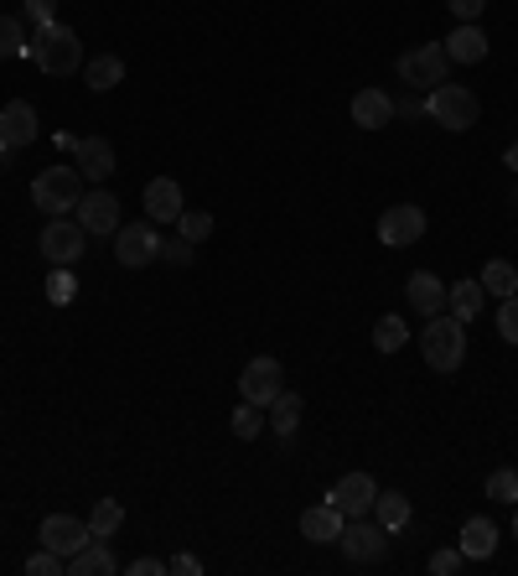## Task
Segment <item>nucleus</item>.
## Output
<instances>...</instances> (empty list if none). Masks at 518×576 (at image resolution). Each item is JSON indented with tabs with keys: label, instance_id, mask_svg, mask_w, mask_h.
<instances>
[{
	"label": "nucleus",
	"instance_id": "dca6fc26",
	"mask_svg": "<svg viewBox=\"0 0 518 576\" xmlns=\"http://www.w3.org/2000/svg\"><path fill=\"white\" fill-rule=\"evenodd\" d=\"M145 218L151 223H177L182 218V188H177V177H151L145 182Z\"/></svg>",
	"mask_w": 518,
	"mask_h": 576
},
{
	"label": "nucleus",
	"instance_id": "37998d69",
	"mask_svg": "<svg viewBox=\"0 0 518 576\" xmlns=\"http://www.w3.org/2000/svg\"><path fill=\"white\" fill-rule=\"evenodd\" d=\"M503 167H508V171H518V141L508 145V151H503Z\"/></svg>",
	"mask_w": 518,
	"mask_h": 576
},
{
	"label": "nucleus",
	"instance_id": "1a4fd4ad",
	"mask_svg": "<svg viewBox=\"0 0 518 576\" xmlns=\"http://www.w3.org/2000/svg\"><path fill=\"white\" fill-rule=\"evenodd\" d=\"M238 389H244V400H249V406L270 410V400L285 389L281 359H249V363H244V374H238Z\"/></svg>",
	"mask_w": 518,
	"mask_h": 576
},
{
	"label": "nucleus",
	"instance_id": "6e6552de",
	"mask_svg": "<svg viewBox=\"0 0 518 576\" xmlns=\"http://www.w3.org/2000/svg\"><path fill=\"white\" fill-rule=\"evenodd\" d=\"M378 240L389 244V249H410V244L425 240V208L415 203H394V208H384L378 218Z\"/></svg>",
	"mask_w": 518,
	"mask_h": 576
},
{
	"label": "nucleus",
	"instance_id": "a18cd8bd",
	"mask_svg": "<svg viewBox=\"0 0 518 576\" xmlns=\"http://www.w3.org/2000/svg\"><path fill=\"white\" fill-rule=\"evenodd\" d=\"M514 540H518V504H514Z\"/></svg>",
	"mask_w": 518,
	"mask_h": 576
},
{
	"label": "nucleus",
	"instance_id": "4c0bfd02",
	"mask_svg": "<svg viewBox=\"0 0 518 576\" xmlns=\"http://www.w3.org/2000/svg\"><path fill=\"white\" fill-rule=\"evenodd\" d=\"M161 260L166 265H192V244L177 234V240H161Z\"/></svg>",
	"mask_w": 518,
	"mask_h": 576
},
{
	"label": "nucleus",
	"instance_id": "6ab92c4d",
	"mask_svg": "<svg viewBox=\"0 0 518 576\" xmlns=\"http://www.w3.org/2000/svg\"><path fill=\"white\" fill-rule=\"evenodd\" d=\"M404 296H410V307L420 317H441L446 312V286L430 276V270H415L410 281H404Z\"/></svg>",
	"mask_w": 518,
	"mask_h": 576
},
{
	"label": "nucleus",
	"instance_id": "cd10ccee",
	"mask_svg": "<svg viewBox=\"0 0 518 576\" xmlns=\"http://www.w3.org/2000/svg\"><path fill=\"white\" fill-rule=\"evenodd\" d=\"M404 343H410V328H404L400 317H378V328H374V348H378V354H400Z\"/></svg>",
	"mask_w": 518,
	"mask_h": 576
},
{
	"label": "nucleus",
	"instance_id": "ea45409f",
	"mask_svg": "<svg viewBox=\"0 0 518 576\" xmlns=\"http://www.w3.org/2000/svg\"><path fill=\"white\" fill-rule=\"evenodd\" d=\"M446 5H451V16H456V22H477V16L488 11V0H446Z\"/></svg>",
	"mask_w": 518,
	"mask_h": 576
},
{
	"label": "nucleus",
	"instance_id": "9d476101",
	"mask_svg": "<svg viewBox=\"0 0 518 576\" xmlns=\"http://www.w3.org/2000/svg\"><path fill=\"white\" fill-rule=\"evenodd\" d=\"M337 546H342L348 561L368 566V561H384V551H389V529L378 525V520H374V525H368V520H353V525H342Z\"/></svg>",
	"mask_w": 518,
	"mask_h": 576
},
{
	"label": "nucleus",
	"instance_id": "f8f14e48",
	"mask_svg": "<svg viewBox=\"0 0 518 576\" xmlns=\"http://www.w3.org/2000/svg\"><path fill=\"white\" fill-rule=\"evenodd\" d=\"M78 223H83V234H115L119 229V197L109 188H94L78 197Z\"/></svg>",
	"mask_w": 518,
	"mask_h": 576
},
{
	"label": "nucleus",
	"instance_id": "2f4dec72",
	"mask_svg": "<svg viewBox=\"0 0 518 576\" xmlns=\"http://www.w3.org/2000/svg\"><path fill=\"white\" fill-rule=\"evenodd\" d=\"M488 499H493V504H518V473L514 468H497L493 478H488Z\"/></svg>",
	"mask_w": 518,
	"mask_h": 576
},
{
	"label": "nucleus",
	"instance_id": "4be33fe9",
	"mask_svg": "<svg viewBox=\"0 0 518 576\" xmlns=\"http://www.w3.org/2000/svg\"><path fill=\"white\" fill-rule=\"evenodd\" d=\"M68 572L73 576H115L119 566H115V555H109V546L94 535V540H89L78 555H68Z\"/></svg>",
	"mask_w": 518,
	"mask_h": 576
},
{
	"label": "nucleus",
	"instance_id": "5701e85b",
	"mask_svg": "<svg viewBox=\"0 0 518 576\" xmlns=\"http://www.w3.org/2000/svg\"><path fill=\"white\" fill-rule=\"evenodd\" d=\"M83 84H89L94 94H109V89H119V84H125V57H115V52H99L94 63L83 68Z\"/></svg>",
	"mask_w": 518,
	"mask_h": 576
},
{
	"label": "nucleus",
	"instance_id": "4468645a",
	"mask_svg": "<svg viewBox=\"0 0 518 576\" xmlns=\"http://www.w3.org/2000/svg\"><path fill=\"white\" fill-rule=\"evenodd\" d=\"M73 167L83 171V182H104V177L115 171V145L104 141V136H83V141H73Z\"/></svg>",
	"mask_w": 518,
	"mask_h": 576
},
{
	"label": "nucleus",
	"instance_id": "ddd939ff",
	"mask_svg": "<svg viewBox=\"0 0 518 576\" xmlns=\"http://www.w3.org/2000/svg\"><path fill=\"white\" fill-rule=\"evenodd\" d=\"M332 504L342 509L348 520H363V514H374V499H378V483L368 478V473H348V478L337 483L327 494Z\"/></svg>",
	"mask_w": 518,
	"mask_h": 576
},
{
	"label": "nucleus",
	"instance_id": "7c9ffc66",
	"mask_svg": "<svg viewBox=\"0 0 518 576\" xmlns=\"http://www.w3.org/2000/svg\"><path fill=\"white\" fill-rule=\"evenodd\" d=\"M177 234H182L187 244H203L212 234V218L197 214V208H182V218H177Z\"/></svg>",
	"mask_w": 518,
	"mask_h": 576
},
{
	"label": "nucleus",
	"instance_id": "473e14b6",
	"mask_svg": "<svg viewBox=\"0 0 518 576\" xmlns=\"http://www.w3.org/2000/svg\"><path fill=\"white\" fill-rule=\"evenodd\" d=\"M259 426H264V410L244 400V406L234 410V436H238V441H255V436H259Z\"/></svg>",
	"mask_w": 518,
	"mask_h": 576
},
{
	"label": "nucleus",
	"instance_id": "423d86ee",
	"mask_svg": "<svg viewBox=\"0 0 518 576\" xmlns=\"http://www.w3.org/2000/svg\"><path fill=\"white\" fill-rule=\"evenodd\" d=\"M115 260L125 270H141V265L161 260V234H156V223L141 218V223H119L115 229Z\"/></svg>",
	"mask_w": 518,
	"mask_h": 576
},
{
	"label": "nucleus",
	"instance_id": "c03bdc74",
	"mask_svg": "<svg viewBox=\"0 0 518 576\" xmlns=\"http://www.w3.org/2000/svg\"><path fill=\"white\" fill-rule=\"evenodd\" d=\"M5 162H11V145L0 141V167H5Z\"/></svg>",
	"mask_w": 518,
	"mask_h": 576
},
{
	"label": "nucleus",
	"instance_id": "c9c22d12",
	"mask_svg": "<svg viewBox=\"0 0 518 576\" xmlns=\"http://www.w3.org/2000/svg\"><path fill=\"white\" fill-rule=\"evenodd\" d=\"M497 333L518 348V296H503V307H497Z\"/></svg>",
	"mask_w": 518,
	"mask_h": 576
},
{
	"label": "nucleus",
	"instance_id": "412c9836",
	"mask_svg": "<svg viewBox=\"0 0 518 576\" xmlns=\"http://www.w3.org/2000/svg\"><path fill=\"white\" fill-rule=\"evenodd\" d=\"M441 48H446L451 63H482V57H488V37H482V31H477L471 22H462L446 37V42H441Z\"/></svg>",
	"mask_w": 518,
	"mask_h": 576
},
{
	"label": "nucleus",
	"instance_id": "0eeeda50",
	"mask_svg": "<svg viewBox=\"0 0 518 576\" xmlns=\"http://www.w3.org/2000/svg\"><path fill=\"white\" fill-rule=\"evenodd\" d=\"M83 244H89V234H83V223L68 214L48 218V229H42V255H48V265H78L83 260Z\"/></svg>",
	"mask_w": 518,
	"mask_h": 576
},
{
	"label": "nucleus",
	"instance_id": "b1692460",
	"mask_svg": "<svg viewBox=\"0 0 518 576\" xmlns=\"http://www.w3.org/2000/svg\"><path fill=\"white\" fill-rule=\"evenodd\" d=\"M446 307H451V317L471 322V317L488 307V291H482V281H456V286H446Z\"/></svg>",
	"mask_w": 518,
	"mask_h": 576
},
{
	"label": "nucleus",
	"instance_id": "9b49d317",
	"mask_svg": "<svg viewBox=\"0 0 518 576\" xmlns=\"http://www.w3.org/2000/svg\"><path fill=\"white\" fill-rule=\"evenodd\" d=\"M37 535H42V546H48V551H57L63 561H68V555H78L89 540H94L89 520H73V514H48Z\"/></svg>",
	"mask_w": 518,
	"mask_h": 576
},
{
	"label": "nucleus",
	"instance_id": "49530a36",
	"mask_svg": "<svg viewBox=\"0 0 518 576\" xmlns=\"http://www.w3.org/2000/svg\"><path fill=\"white\" fill-rule=\"evenodd\" d=\"M514 296H518V291H514Z\"/></svg>",
	"mask_w": 518,
	"mask_h": 576
},
{
	"label": "nucleus",
	"instance_id": "aec40b11",
	"mask_svg": "<svg viewBox=\"0 0 518 576\" xmlns=\"http://www.w3.org/2000/svg\"><path fill=\"white\" fill-rule=\"evenodd\" d=\"M348 110H353V125H358V130H378V125L394 120V99L384 94V89H358Z\"/></svg>",
	"mask_w": 518,
	"mask_h": 576
},
{
	"label": "nucleus",
	"instance_id": "2eb2a0df",
	"mask_svg": "<svg viewBox=\"0 0 518 576\" xmlns=\"http://www.w3.org/2000/svg\"><path fill=\"white\" fill-rule=\"evenodd\" d=\"M37 130H42V125H37V110H31L26 99H11V104L0 110V141L11 145V151L31 145L37 141Z\"/></svg>",
	"mask_w": 518,
	"mask_h": 576
},
{
	"label": "nucleus",
	"instance_id": "bb28decb",
	"mask_svg": "<svg viewBox=\"0 0 518 576\" xmlns=\"http://www.w3.org/2000/svg\"><path fill=\"white\" fill-rule=\"evenodd\" d=\"M482 291H488V296H514V291H518V270L508 260H488V265H482Z\"/></svg>",
	"mask_w": 518,
	"mask_h": 576
},
{
	"label": "nucleus",
	"instance_id": "393cba45",
	"mask_svg": "<svg viewBox=\"0 0 518 576\" xmlns=\"http://www.w3.org/2000/svg\"><path fill=\"white\" fill-rule=\"evenodd\" d=\"M410 514H415V509H410V499H404L400 488H384V494L374 499V520H378L384 529H389V535L410 525Z\"/></svg>",
	"mask_w": 518,
	"mask_h": 576
},
{
	"label": "nucleus",
	"instance_id": "c85d7f7f",
	"mask_svg": "<svg viewBox=\"0 0 518 576\" xmlns=\"http://www.w3.org/2000/svg\"><path fill=\"white\" fill-rule=\"evenodd\" d=\"M119 525H125V509H119V499H99L94 514H89V529H94L99 540H109Z\"/></svg>",
	"mask_w": 518,
	"mask_h": 576
},
{
	"label": "nucleus",
	"instance_id": "7ed1b4c3",
	"mask_svg": "<svg viewBox=\"0 0 518 576\" xmlns=\"http://www.w3.org/2000/svg\"><path fill=\"white\" fill-rule=\"evenodd\" d=\"M78 197H83V171L78 167H42L31 177V203L48 218L78 208Z\"/></svg>",
	"mask_w": 518,
	"mask_h": 576
},
{
	"label": "nucleus",
	"instance_id": "72a5a7b5",
	"mask_svg": "<svg viewBox=\"0 0 518 576\" xmlns=\"http://www.w3.org/2000/svg\"><path fill=\"white\" fill-rule=\"evenodd\" d=\"M16 52H31L22 37V22L16 16H0V57H16Z\"/></svg>",
	"mask_w": 518,
	"mask_h": 576
},
{
	"label": "nucleus",
	"instance_id": "c756f323",
	"mask_svg": "<svg viewBox=\"0 0 518 576\" xmlns=\"http://www.w3.org/2000/svg\"><path fill=\"white\" fill-rule=\"evenodd\" d=\"M73 296H78V281H73V270H68V265H52V276H48V302H52V307H68Z\"/></svg>",
	"mask_w": 518,
	"mask_h": 576
},
{
	"label": "nucleus",
	"instance_id": "58836bf2",
	"mask_svg": "<svg viewBox=\"0 0 518 576\" xmlns=\"http://www.w3.org/2000/svg\"><path fill=\"white\" fill-rule=\"evenodd\" d=\"M462 572V551H436L430 555V576H456Z\"/></svg>",
	"mask_w": 518,
	"mask_h": 576
},
{
	"label": "nucleus",
	"instance_id": "f704fd0d",
	"mask_svg": "<svg viewBox=\"0 0 518 576\" xmlns=\"http://www.w3.org/2000/svg\"><path fill=\"white\" fill-rule=\"evenodd\" d=\"M57 572H68V561H63L57 551H48V546L26 561V576H57Z\"/></svg>",
	"mask_w": 518,
	"mask_h": 576
},
{
	"label": "nucleus",
	"instance_id": "a211bd4d",
	"mask_svg": "<svg viewBox=\"0 0 518 576\" xmlns=\"http://www.w3.org/2000/svg\"><path fill=\"white\" fill-rule=\"evenodd\" d=\"M456 551H462V561H488V555L497 551V525L488 520V514H471L467 525H462Z\"/></svg>",
	"mask_w": 518,
	"mask_h": 576
},
{
	"label": "nucleus",
	"instance_id": "f3484780",
	"mask_svg": "<svg viewBox=\"0 0 518 576\" xmlns=\"http://www.w3.org/2000/svg\"><path fill=\"white\" fill-rule=\"evenodd\" d=\"M342 525H348V514L332 504H311L307 514H301V535H307L311 546H337V535H342Z\"/></svg>",
	"mask_w": 518,
	"mask_h": 576
},
{
	"label": "nucleus",
	"instance_id": "39448f33",
	"mask_svg": "<svg viewBox=\"0 0 518 576\" xmlns=\"http://www.w3.org/2000/svg\"><path fill=\"white\" fill-rule=\"evenodd\" d=\"M400 84H410V89H436V84H446V68H451V57L441 42H420V48H410L400 52Z\"/></svg>",
	"mask_w": 518,
	"mask_h": 576
},
{
	"label": "nucleus",
	"instance_id": "20e7f679",
	"mask_svg": "<svg viewBox=\"0 0 518 576\" xmlns=\"http://www.w3.org/2000/svg\"><path fill=\"white\" fill-rule=\"evenodd\" d=\"M425 115L441 125V130H471L477 115H482V104H477V94L462 89V84H436V89L425 94Z\"/></svg>",
	"mask_w": 518,
	"mask_h": 576
},
{
	"label": "nucleus",
	"instance_id": "a878e982",
	"mask_svg": "<svg viewBox=\"0 0 518 576\" xmlns=\"http://www.w3.org/2000/svg\"><path fill=\"white\" fill-rule=\"evenodd\" d=\"M270 426H275V436H296V426H301V395L296 389H281L275 400H270V415H264Z\"/></svg>",
	"mask_w": 518,
	"mask_h": 576
},
{
	"label": "nucleus",
	"instance_id": "79ce46f5",
	"mask_svg": "<svg viewBox=\"0 0 518 576\" xmlns=\"http://www.w3.org/2000/svg\"><path fill=\"white\" fill-rule=\"evenodd\" d=\"M166 561H156V555H141V561H130V576H161Z\"/></svg>",
	"mask_w": 518,
	"mask_h": 576
},
{
	"label": "nucleus",
	"instance_id": "f03ea898",
	"mask_svg": "<svg viewBox=\"0 0 518 576\" xmlns=\"http://www.w3.org/2000/svg\"><path fill=\"white\" fill-rule=\"evenodd\" d=\"M31 57H37V68L52 73V78H68V73L83 68V42H78V31L73 26H42L37 31V42H31Z\"/></svg>",
	"mask_w": 518,
	"mask_h": 576
},
{
	"label": "nucleus",
	"instance_id": "a19ab883",
	"mask_svg": "<svg viewBox=\"0 0 518 576\" xmlns=\"http://www.w3.org/2000/svg\"><path fill=\"white\" fill-rule=\"evenodd\" d=\"M166 572H177V576H203V561H197V555H171V561H166Z\"/></svg>",
	"mask_w": 518,
	"mask_h": 576
},
{
	"label": "nucleus",
	"instance_id": "f257e3e1",
	"mask_svg": "<svg viewBox=\"0 0 518 576\" xmlns=\"http://www.w3.org/2000/svg\"><path fill=\"white\" fill-rule=\"evenodd\" d=\"M420 348H425V363L436 369V374H456L462 363H467V322L462 317H430L420 333Z\"/></svg>",
	"mask_w": 518,
	"mask_h": 576
},
{
	"label": "nucleus",
	"instance_id": "e433bc0d",
	"mask_svg": "<svg viewBox=\"0 0 518 576\" xmlns=\"http://www.w3.org/2000/svg\"><path fill=\"white\" fill-rule=\"evenodd\" d=\"M22 11H26V22L42 31V26H52V11H57V0H22Z\"/></svg>",
	"mask_w": 518,
	"mask_h": 576
}]
</instances>
